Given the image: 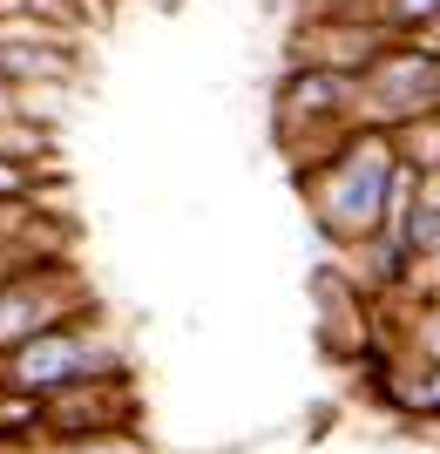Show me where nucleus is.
<instances>
[{
    "mask_svg": "<svg viewBox=\"0 0 440 454\" xmlns=\"http://www.w3.org/2000/svg\"><path fill=\"white\" fill-rule=\"evenodd\" d=\"M400 184H406L400 143H393V129H373V122H352L298 176V190H305V204H312V224L326 231V238H339V245H359V238L386 231Z\"/></svg>",
    "mask_w": 440,
    "mask_h": 454,
    "instance_id": "nucleus-1",
    "label": "nucleus"
},
{
    "mask_svg": "<svg viewBox=\"0 0 440 454\" xmlns=\"http://www.w3.org/2000/svg\"><path fill=\"white\" fill-rule=\"evenodd\" d=\"M122 373V346L102 333L96 319H61L35 340H20L0 353V380L7 394H68V387H89V380H115Z\"/></svg>",
    "mask_w": 440,
    "mask_h": 454,
    "instance_id": "nucleus-2",
    "label": "nucleus"
},
{
    "mask_svg": "<svg viewBox=\"0 0 440 454\" xmlns=\"http://www.w3.org/2000/svg\"><path fill=\"white\" fill-rule=\"evenodd\" d=\"M440 109V55L434 48H386L366 55V68L352 75V122L373 129H400L413 115Z\"/></svg>",
    "mask_w": 440,
    "mask_h": 454,
    "instance_id": "nucleus-3",
    "label": "nucleus"
},
{
    "mask_svg": "<svg viewBox=\"0 0 440 454\" xmlns=\"http://www.w3.org/2000/svg\"><path fill=\"white\" fill-rule=\"evenodd\" d=\"M81 278L61 265H14L0 278V353L20 340H35L61 319H81Z\"/></svg>",
    "mask_w": 440,
    "mask_h": 454,
    "instance_id": "nucleus-4",
    "label": "nucleus"
},
{
    "mask_svg": "<svg viewBox=\"0 0 440 454\" xmlns=\"http://www.w3.org/2000/svg\"><path fill=\"white\" fill-rule=\"evenodd\" d=\"M312 129V156L326 150V143H339L345 129H352V75H339V68H298V75L278 89V136H298Z\"/></svg>",
    "mask_w": 440,
    "mask_h": 454,
    "instance_id": "nucleus-5",
    "label": "nucleus"
},
{
    "mask_svg": "<svg viewBox=\"0 0 440 454\" xmlns=\"http://www.w3.org/2000/svg\"><path fill=\"white\" fill-rule=\"evenodd\" d=\"M75 75V55L61 48L55 35H20L14 20H0V82L14 89H35V82H68Z\"/></svg>",
    "mask_w": 440,
    "mask_h": 454,
    "instance_id": "nucleus-6",
    "label": "nucleus"
},
{
    "mask_svg": "<svg viewBox=\"0 0 440 454\" xmlns=\"http://www.w3.org/2000/svg\"><path fill=\"white\" fill-rule=\"evenodd\" d=\"M373 7H380V20L400 27V35H427L440 20V0H373Z\"/></svg>",
    "mask_w": 440,
    "mask_h": 454,
    "instance_id": "nucleus-7",
    "label": "nucleus"
},
{
    "mask_svg": "<svg viewBox=\"0 0 440 454\" xmlns=\"http://www.w3.org/2000/svg\"><path fill=\"white\" fill-rule=\"evenodd\" d=\"M61 454H143V448H135V441H122V434L109 427V434H75Z\"/></svg>",
    "mask_w": 440,
    "mask_h": 454,
    "instance_id": "nucleus-8",
    "label": "nucleus"
},
{
    "mask_svg": "<svg viewBox=\"0 0 440 454\" xmlns=\"http://www.w3.org/2000/svg\"><path fill=\"white\" fill-rule=\"evenodd\" d=\"M27 150H41L35 122H0V156H27Z\"/></svg>",
    "mask_w": 440,
    "mask_h": 454,
    "instance_id": "nucleus-9",
    "label": "nucleus"
},
{
    "mask_svg": "<svg viewBox=\"0 0 440 454\" xmlns=\"http://www.w3.org/2000/svg\"><path fill=\"white\" fill-rule=\"evenodd\" d=\"M0 197H27V156H0Z\"/></svg>",
    "mask_w": 440,
    "mask_h": 454,
    "instance_id": "nucleus-10",
    "label": "nucleus"
},
{
    "mask_svg": "<svg viewBox=\"0 0 440 454\" xmlns=\"http://www.w3.org/2000/svg\"><path fill=\"white\" fill-rule=\"evenodd\" d=\"M421 48H434V55H440V20H434V27L421 35Z\"/></svg>",
    "mask_w": 440,
    "mask_h": 454,
    "instance_id": "nucleus-11",
    "label": "nucleus"
}]
</instances>
